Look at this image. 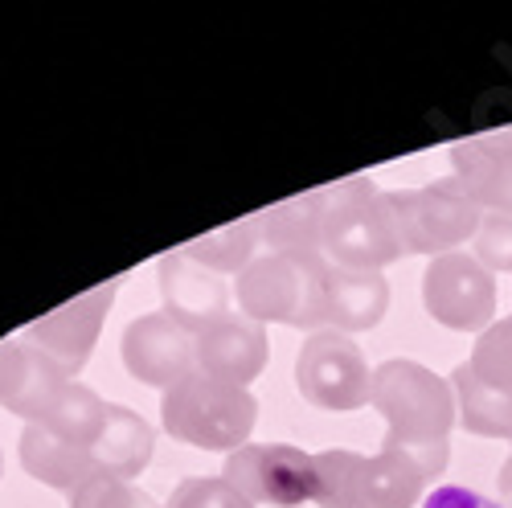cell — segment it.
<instances>
[{
	"label": "cell",
	"instance_id": "obj_1",
	"mask_svg": "<svg viewBox=\"0 0 512 508\" xmlns=\"http://www.w3.org/2000/svg\"><path fill=\"white\" fill-rule=\"evenodd\" d=\"M369 406L386 418V443H381V451L410 459L426 476V484H435L451 463L447 435L459 422L451 381L418 361L390 357L373 369Z\"/></svg>",
	"mask_w": 512,
	"mask_h": 508
},
{
	"label": "cell",
	"instance_id": "obj_2",
	"mask_svg": "<svg viewBox=\"0 0 512 508\" xmlns=\"http://www.w3.org/2000/svg\"><path fill=\"white\" fill-rule=\"evenodd\" d=\"M328 259L324 254H259L234 283L238 312L254 324L320 328L328 324Z\"/></svg>",
	"mask_w": 512,
	"mask_h": 508
},
{
	"label": "cell",
	"instance_id": "obj_3",
	"mask_svg": "<svg viewBox=\"0 0 512 508\" xmlns=\"http://www.w3.org/2000/svg\"><path fill=\"white\" fill-rule=\"evenodd\" d=\"M324 254L332 267L381 271L402 259V238L394 230L386 189L369 177H349L324 189Z\"/></svg>",
	"mask_w": 512,
	"mask_h": 508
},
{
	"label": "cell",
	"instance_id": "obj_4",
	"mask_svg": "<svg viewBox=\"0 0 512 508\" xmlns=\"http://www.w3.org/2000/svg\"><path fill=\"white\" fill-rule=\"evenodd\" d=\"M160 422L177 443L234 455L238 447L250 443V431L259 422V402L242 386H226V381L193 373L181 386L164 390Z\"/></svg>",
	"mask_w": 512,
	"mask_h": 508
},
{
	"label": "cell",
	"instance_id": "obj_5",
	"mask_svg": "<svg viewBox=\"0 0 512 508\" xmlns=\"http://www.w3.org/2000/svg\"><path fill=\"white\" fill-rule=\"evenodd\" d=\"M316 463V500L320 508H414L422 500L426 476L402 455H357V451H320Z\"/></svg>",
	"mask_w": 512,
	"mask_h": 508
},
{
	"label": "cell",
	"instance_id": "obj_6",
	"mask_svg": "<svg viewBox=\"0 0 512 508\" xmlns=\"http://www.w3.org/2000/svg\"><path fill=\"white\" fill-rule=\"evenodd\" d=\"M386 205L402 238V250L431 254V259L455 254V246L476 238L484 222V209L463 193L455 177H443L422 189H386Z\"/></svg>",
	"mask_w": 512,
	"mask_h": 508
},
{
	"label": "cell",
	"instance_id": "obj_7",
	"mask_svg": "<svg viewBox=\"0 0 512 508\" xmlns=\"http://www.w3.org/2000/svg\"><path fill=\"white\" fill-rule=\"evenodd\" d=\"M422 308L451 332H484L496 324V275L476 254H439L422 271Z\"/></svg>",
	"mask_w": 512,
	"mask_h": 508
},
{
	"label": "cell",
	"instance_id": "obj_8",
	"mask_svg": "<svg viewBox=\"0 0 512 508\" xmlns=\"http://www.w3.org/2000/svg\"><path fill=\"white\" fill-rule=\"evenodd\" d=\"M295 386L304 402L320 410H361L369 406L373 373L365 365V353L349 341L345 332H312L304 349L295 353Z\"/></svg>",
	"mask_w": 512,
	"mask_h": 508
},
{
	"label": "cell",
	"instance_id": "obj_9",
	"mask_svg": "<svg viewBox=\"0 0 512 508\" xmlns=\"http://www.w3.org/2000/svg\"><path fill=\"white\" fill-rule=\"evenodd\" d=\"M222 480L234 484L250 504L300 508L316 500V463L291 443H246L226 455Z\"/></svg>",
	"mask_w": 512,
	"mask_h": 508
},
{
	"label": "cell",
	"instance_id": "obj_10",
	"mask_svg": "<svg viewBox=\"0 0 512 508\" xmlns=\"http://www.w3.org/2000/svg\"><path fill=\"white\" fill-rule=\"evenodd\" d=\"M123 365L136 381L156 390H173L185 377L197 373V336L177 324L164 308L136 316L123 328Z\"/></svg>",
	"mask_w": 512,
	"mask_h": 508
},
{
	"label": "cell",
	"instance_id": "obj_11",
	"mask_svg": "<svg viewBox=\"0 0 512 508\" xmlns=\"http://www.w3.org/2000/svg\"><path fill=\"white\" fill-rule=\"evenodd\" d=\"M115 291H119V283L111 279V283H99V287H91L87 295H78V300H70V304H62V308H54V312H46L41 320H33L29 324V341L46 353L50 361H58L70 377H78L82 369H87V361H91V353H95V341H99V332H103V320H107V312H111V304H115Z\"/></svg>",
	"mask_w": 512,
	"mask_h": 508
},
{
	"label": "cell",
	"instance_id": "obj_12",
	"mask_svg": "<svg viewBox=\"0 0 512 508\" xmlns=\"http://www.w3.org/2000/svg\"><path fill=\"white\" fill-rule=\"evenodd\" d=\"M160 295H164V312L177 324H185L193 336L209 324H218L222 316H230L226 279L213 275L209 267H201L185 246L168 250L160 259Z\"/></svg>",
	"mask_w": 512,
	"mask_h": 508
},
{
	"label": "cell",
	"instance_id": "obj_13",
	"mask_svg": "<svg viewBox=\"0 0 512 508\" xmlns=\"http://www.w3.org/2000/svg\"><path fill=\"white\" fill-rule=\"evenodd\" d=\"M267 328L246 320L242 312L222 316L218 324H209L197 332V373L226 381V386H250L267 365Z\"/></svg>",
	"mask_w": 512,
	"mask_h": 508
},
{
	"label": "cell",
	"instance_id": "obj_14",
	"mask_svg": "<svg viewBox=\"0 0 512 508\" xmlns=\"http://www.w3.org/2000/svg\"><path fill=\"white\" fill-rule=\"evenodd\" d=\"M451 168L463 193L480 209L512 218V132H488L451 144Z\"/></svg>",
	"mask_w": 512,
	"mask_h": 508
},
{
	"label": "cell",
	"instance_id": "obj_15",
	"mask_svg": "<svg viewBox=\"0 0 512 508\" xmlns=\"http://www.w3.org/2000/svg\"><path fill=\"white\" fill-rule=\"evenodd\" d=\"M74 381L58 361H50L29 336H9L0 341V406L21 414L25 422H37L50 398Z\"/></svg>",
	"mask_w": 512,
	"mask_h": 508
},
{
	"label": "cell",
	"instance_id": "obj_16",
	"mask_svg": "<svg viewBox=\"0 0 512 508\" xmlns=\"http://www.w3.org/2000/svg\"><path fill=\"white\" fill-rule=\"evenodd\" d=\"M21 468L41 480V484H50L66 496H74L87 480H95L103 468H99V459L87 451V447H78L46 427H37V422H29V427L21 431Z\"/></svg>",
	"mask_w": 512,
	"mask_h": 508
},
{
	"label": "cell",
	"instance_id": "obj_17",
	"mask_svg": "<svg viewBox=\"0 0 512 508\" xmlns=\"http://www.w3.org/2000/svg\"><path fill=\"white\" fill-rule=\"evenodd\" d=\"M390 308V283L381 271L328 267V324L336 332H369Z\"/></svg>",
	"mask_w": 512,
	"mask_h": 508
},
{
	"label": "cell",
	"instance_id": "obj_18",
	"mask_svg": "<svg viewBox=\"0 0 512 508\" xmlns=\"http://www.w3.org/2000/svg\"><path fill=\"white\" fill-rule=\"evenodd\" d=\"M152 451H156V435L152 427L127 406H111L107 410V422L91 447V455L99 459V468L111 472L115 480H136L148 463H152Z\"/></svg>",
	"mask_w": 512,
	"mask_h": 508
},
{
	"label": "cell",
	"instance_id": "obj_19",
	"mask_svg": "<svg viewBox=\"0 0 512 508\" xmlns=\"http://www.w3.org/2000/svg\"><path fill=\"white\" fill-rule=\"evenodd\" d=\"M259 226L275 254H324V189L263 209Z\"/></svg>",
	"mask_w": 512,
	"mask_h": 508
},
{
	"label": "cell",
	"instance_id": "obj_20",
	"mask_svg": "<svg viewBox=\"0 0 512 508\" xmlns=\"http://www.w3.org/2000/svg\"><path fill=\"white\" fill-rule=\"evenodd\" d=\"M447 381L455 390V410H459L463 431H472L480 439H508L512 443V390L488 386L484 377L472 373L467 361Z\"/></svg>",
	"mask_w": 512,
	"mask_h": 508
},
{
	"label": "cell",
	"instance_id": "obj_21",
	"mask_svg": "<svg viewBox=\"0 0 512 508\" xmlns=\"http://www.w3.org/2000/svg\"><path fill=\"white\" fill-rule=\"evenodd\" d=\"M107 410H111V402H103L91 386H82V381L74 377L50 398V406L41 410L37 427H46V431H54V435H62V439L91 451L99 431H103V422H107Z\"/></svg>",
	"mask_w": 512,
	"mask_h": 508
},
{
	"label": "cell",
	"instance_id": "obj_22",
	"mask_svg": "<svg viewBox=\"0 0 512 508\" xmlns=\"http://www.w3.org/2000/svg\"><path fill=\"white\" fill-rule=\"evenodd\" d=\"M263 242V226H259V214L254 218H242V222H230L222 230H213L197 242H189L185 250L193 254V259L201 267H209L213 275H242L259 254H254V246Z\"/></svg>",
	"mask_w": 512,
	"mask_h": 508
},
{
	"label": "cell",
	"instance_id": "obj_23",
	"mask_svg": "<svg viewBox=\"0 0 512 508\" xmlns=\"http://www.w3.org/2000/svg\"><path fill=\"white\" fill-rule=\"evenodd\" d=\"M472 373L484 377L488 386H500V390H512V316L496 320L492 328L480 332V341L472 349Z\"/></svg>",
	"mask_w": 512,
	"mask_h": 508
},
{
	"label": "cell",
	"instance_id": "obj_24",
	"mask_svg": "<svg viewBox=\"0 0 512 508\" xmlns=\"http://www.w3.org/2000/svg\"><path fill=\"white\" fill-rule=\"evenodd\" d=\"M164 508H254V504L222 476H185Z\"/></svg>",
	"mask_w": 512,
	"mask_h": 508
},
{
	"label": "cell",
	"instance_id": "obj_25",
	"mask_svg": "<svg viewBox=\"0 0 512 508\" xmlns=\"http://www.w3.org/2000/svg\"><path fill=\"white\" fill-rule=\"evenodd\" d=\"M70 508H160L148 492L132 488L127 480H115L111 472H99L95 480H87L74 496Z\"/></svg>",
	"mask_w": 512,
	"mask_h": 508
},
{
	"label": "cell",
	"instance_id": "obj_26",
	"mask_svg": "<svg viewBox=\"0 0 512 508\" xmlns=\"http://www.w3.org/2000/svg\"><path fill=\"white\" fill-rule=\"evenodd\" d=\"M476 263L488 267L492 275H512V218L500 214H484L480 230H476Z\"/></svg>",
	"mask_w": 512,
	"mask_h": 508
},
{
	"label": "cell",
	"instance_id": "obj_27",
	"mask_svg": "<svg viewBox=\"0 0 512 508\" xmlns=\"http://www.w3.org/2000/svg\"><path fill=\"white\" fill-rule=\"evenodd\" d=\"M422 508H504L472 488H463V484H443V488H431V496L422 500Z\"/></svg>",
	"mask_w": 512,
	"mask_h": 508
},
{
	"label": "cell",
	"instance_id": "obj_28",
	"mask_svg": "<svg viewBox=\"0 0 512 508\" xmlns=\"http://www.w3.org/2000/svg\"><path fill=\"white\" fill-rule=\"evenodd\" d=\"M500 492L512 500V455H508V463H504V468H500Z\"/></svg>",
	"mask_w": 512,
	"mask_h": 508
},
{
	"label": "cell",
	"instance_id": "obj_29",
	"mask_svg": "<svg viewBox=\"0 0 512 508\" xmlns=\"http://www.w3.org/2000/svg\"><path fill=\"white\" fill-rule=\"evenodd\" d=\"M0 468H5V459H0Z\"/></svg>",
	"mask_w": 512,
	"mask_h": 508
}]
</instances>
